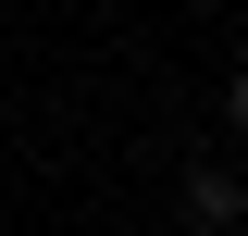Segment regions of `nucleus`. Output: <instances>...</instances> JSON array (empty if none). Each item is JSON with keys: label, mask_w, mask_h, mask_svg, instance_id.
Instances as JSON below:
<instances>
[{"label": "nucleus", "mask_w": 248, "mask_h": 236, "mask_svg": "<svg viewBox=\"0 0 248 236\" xmlns=\"http://www.w3.org/2000/svg\"><path fill=\"white\" fill-rule=\"evenodd\" d=\"M186 211H199V224H223V211H248V186H236V174H186Z\"/></svg>", "instance_id": "obj_1"}, {"label": "nucleus", "mask_w": 248, "mask_h": 236, "mask_svg": "<svg viewBox=\"0 0 248 236\" xmlns=\"http://www.w3.org/2000/svg\"><path fill=\"white\" fill-rule=\"evenodd\" d=\"M236 124H248V75H236Z\"/></svg>", "instance_id": "obj_2"}]
</instances>
